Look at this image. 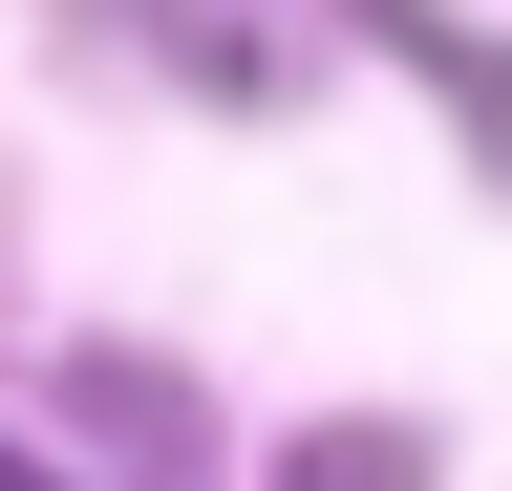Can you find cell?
I'll return each instance as SVG.
<instances>
[{
	"mask_svg": "<svg viewBox=\"0 0 512 491\" xmlns=\"http://www.w3.org/2000/svg\"><path fill=\"white\" fill-rule=\"evenodd\" d=\"M0 491H43V470H22V449H0Z\"/></svg>",
	"mask_w": 512,
	"mask_h": 491,
	"instance_id": "1",
	"label": "cell"
}]
</instances>
